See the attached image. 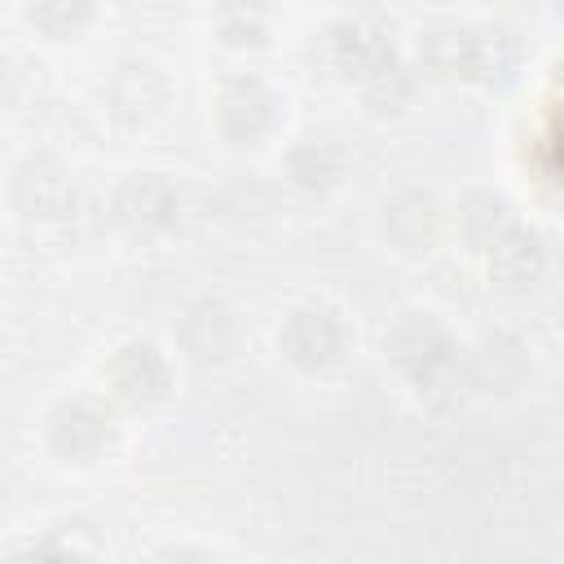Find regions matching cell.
<instances>
[{
    "mask_svg": "<svg viewBox=\"0 0 564 564\" xmlns=\"http://www.w3.org/2000/svg\"><path fill=\"white\" fill-rule=\"evenodd\" d=\"M524 62V40L507 22H449L419 40V66L436 79L507 84Z\"/></svg>",
    "mask_w": 564,
    "mask_h": 564,
    "instance_id": "1",
    "label": "cell"
},
{
    "mask_svg": "<svg viewBox=\"0 0 564 564\" xmlns=\"http://www.w3.org/2000/svg\"><path fill=\"white\" fill-rule=\"evenodd\" d=\"M383 361L414 388H436L458 366V339L432 308H401L383 330Z\"/></svg>",
    "mask_w": 564,
    "mask_h": 564,
    "instance_id": "2",
    "label": "cell"
},
{
    "mask_svg": "<svg viewBox=\"0 0 564 564\" xmlns=\"http://www.w3.org/2000/svg\"><path fill=\"white\" fill-rule=\"evenodd\" d=\"M278 352L300 375H330L352 352V326L335 304H295L278 326Z\"/></svg>",
    "mask_w": 564,
    "mask_h": 564,
    "instance_id": "3",
    "label": "cell"
},
{
    "mask_svg": "<svg viewBox=\"0 0 564 564\" xmlns=\"http://www.w3.org/2000/svg\"><path fill=\"white\" fill-rule=\"evenodd\" d=\"M115 445L119 419L101 397H66L44 414V449L62 467H97Z\"/></svg>",
    "mask_w": 564,
    "mask_h": 564,
    "instance_id": "4",
    "label": "cell"
},
{
    "mask_svg": "<svg viewBox=\"0 0 564 564\" xmlns=\"http://www.w3.org/2000/svg\"><path fill=\"white\" fill-rule=\"evenodd\" d=\"M101 392L119 410L150 414L172 397V357L145 335L123 339L101 361Z\"/></svg>",
    "mask_w": 564,
    "mask_h": 564,
    "instance_id": "5",
    "label": "cell"
},
{
    "mask_svg": "<svg viewBox=\"0 0 564 564\" xmlns=\"http://www.w3.org/2000/svg\"><path fill=\"white\" fill-rule=\"evenodd\" d=\"M212 119H216V132L229 145H242L247 150V145H260V141H269L278 132L282 101H278V93L256 70H229L216 84Z\"/></svg>",
    "mask_w": 564,
    "mask_h": 564,
    "instance_id": "6",
    "label": "cell"
},
{
    "mask_svg": "<svg viewBox=\"0 0 564 564\" xmlns=\"http://www.w3.org/2000/svg\"><path fill=\"white\" fill-rule=\"evenodd\" d=\"M181 212L185 198L167 172H128L110 194V220L137 242L167 238L181 225Z\"/></svg>",
    "mask_w": 564,
    "mask_h": 564,
    "instance_id": "7",
    "label": "cell"
},
{
    "mask_svg": "<svg viewBox=\"0 0 564 564\" xmlns=\"http://www.w3.org/2000/svg\"><path fill=\"white\" fill-rule=\"evenodd\" d=\"M330 57L348 79L366 84V79L383 75L388 66H397L392 26L379 22L375 13H348L330 26Z\"/></svg>",
    "mask_w": 564,
    "mask_h": 564,
    "instance_id": "8",
    "label": "cell"
},
{
    "mask_svg": "<svg viewBox=\"0 0 564 564\" xmlns=\"http://www.w3.org/2000/svg\"><path fill=\"white\" fill-rule=\"evenodd\" d=\"M379 229L392 251L427 256L445 234V212L432 189H397L379 212Z\"/></svg>",
    "mask_w": 564,
    "mask_h": 564,
    "instance_id": "9",
    "label": "cell"
},
{
    "mask_svg": "<svg viewBox=\"0 0 564 564\" xmlns=\"http://www.w3.org/2000/svg\"><path fill=\"white\" fill-rule=\"evenodd\" d=\"M516 225H520L516 207L498 189H467L458 198V207H454V229H458L463 247L476 251V256H489Z\"/></svg>",
    "mask_w": 564,
    "mask_h": 564,
    "instance_id": "10",
    "label": "cell"
},
{
    "mask_svg": "<svg viewBox=\"0 0 564 564\" xmlns=\"http://www.w3.org/2000/svg\"><path fill=\"white\" fill-rule=\"evenodd\" d=\"M485 260H489V278H494L502 291L520 295V291H533V286L546 278L551 251H546V238H542L538 229L516 225V229H511Z\"/></svg>",
    "mask_w": 564,
    "mask_h": 564,
    "instance_id": "11",
    "label": "cell"
},
{
    "mask_svg": "<svg viewBox=\"0 0 564 564\" xmlns=\"http://www.w3.org/2000/svg\"><path fill=\"white\" fill-rule=\"evenodd\" d=\"M66 203H70V181L53 159H26L13 172V212L22 220L66 216Z\"/></svg>",
    "mask_w": 564,
    "mask_h": 564,
    "instance_id": "12",
    "label": "cell"
},
{
    "mask_svg": "<svg viewBox=\"0 0 564 564\" xmlns=\"http://www.w3.org/2000/svg\"><path fill=\"white\" fill-rule=\"evenodd\" d=\"M348 172V154L330 132H304L291 150H286V176L304 189V194H326L344 181Z\"/></svg>",
    "mask_w": 564,
    "mask_h": 564,
    "instance_id": "13",
    "label": "cell"
},
{
    "mask_svg": "<svg viewBox=\"0 0 564 564\" xmlns=\"http://www.w3.org/2000/svg\"><path fill=\"white\" fill-rule=\"evenodd\" d=\"M181 330H185V335H198V330H203V339H198V344H189V352H194V357H203V361L225 357V352H229V344H234V317H229V308H225V304H216V300L194 304V308L185 313Z\"/></svg>",
    "mask_w": 564,
    "mask_h": 564,
    "instance_id": "14",
    "label": "cell"
},
{
    "mask_svg": "<svg viewBox=\"0 0 564 564\" xmlns=\"http://www.w3.org/2000/svg\"><path fill=\"white\" fill-rule=\"evenodd\" d=\"M26 22L48 35V40H75L88 22H93V9L88 4H66V0H48V4H31L26 9Z\"/></svg>",
    "mask_w": 564,
    "mask_h": 564,
    "instance_id": "15",
    "label": "cell"
},
{
    "mask_svg": "<svg viewBox=\"0 0 564 564\" xmlns=\"http://www.w3.org/2000/svg\"><path fill=\"white\" fill-rule=\"evenodd\" d=\"M216 31L234 48H260L269 40V18H264V9H242L238 4V9H220L216 13Z\"/></svg>",
    "mask_w": 564,
    "mask_h": 564,
    "instance_id": "16",
    "label": "cell"
},
{
    "mask_svg": "<svg viewBox=\"0 0 564 564\" xmlns=\"http://www.w3.org/2000/svg\"><path fill=\"white\" fill-rule=\"evenodd\" d=\"M361 93H366V101H370L375 110H401V106L414 97V75H410V66L397 62V66H388L383 75L366 79Z\"/></svg>",
    "mask_w": 564,
    "mask_h": 564,
    "instance_id": "17",
    "label": "cell"
},
{
    "mask_svg": "<svg viewBox=\"0 0 564 564\" xmlns=\"http://www.w3.org/2000/svg\"><path fill=\"white\" fill-rule=\"evenodd\" d=\"M9 564H93L79 546H66V542H31V546H22V551H13L9 555Z\"/></svg>",
    "mask_w": 564,
    "mask_h": 564,
    "instance_id": "18",
    "label": "cell"
},
{
    "mask_svg": "<svg viewBox=\"0 0 564 564\" xmlns=\"http://www.w3.org/2000/svg\"><path fill=\"white\" fill-rule=\"evenodd\" d=\"M145 564H212V555L198 551V546H163V551H154Z\"/></svg>",
    "mask_w": 564,
    "mask_h": 564,
    "instance_id": "19",
    "label": "cell"
}]
</instances>
